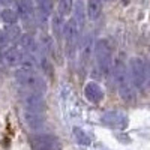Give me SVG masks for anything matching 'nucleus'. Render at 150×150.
<instances>
[{
	"label": "nucleus",
	"instance_id": "nucleus-18",
	"mask_svg": "<svg viewBox=\"0 0 150 150\" xmlns=\"http://www.w3.org/2000/svg\"><path fill=\"white\" fill-rule=\"evenodd\" d=\"M81 44H80V54H81V59L84 62H87L90 59L92 53H93V39H92V35H86L83 39H80Z\"/></svg>",
	"mask_w": 150,
	"mask_h": 150
},
{
	"label": "nucleus",
	"instance_id": "nucleus-27",
	"mask_svg": "<svg viewBox=\"0 0 150 150\" xmlns=\"http://www.w3.org/2000/svg\"><path fill=\"white\" fill-rule=\"evenodd\" d=\"M102 2H111V0H102Z\"/></svg>",
	"mask_w": 150,
	"mask_h": 150
},
{
	"label": "nucleus",
	"instance_id": "nucleus-8",
	"mask_svg": "<svg viewBox=\"0 0 150 150\" xmlns=\"http://www.w3.org/2000/svg\"><path fill=\"white\" fill-rule=\"evenodd\" d=\"M35 17L39 24H47L54 12L53 0H35Z\"/></svg>",
	"mask_w": 150,
	"mask_h": 150
},
{
	"label": "nucleus",
	"instance_id": "nucleus-7",
	"mask_svg": "<svg viewBox=\"0 0 150 150\" xmlns=\"http://www.w3.org/2000/svg\"><path fill=\"white\" fill-rule=\"evenodd\" d=\"M23 104L26 108L33 110V111L44 112L47 110V104H45V99L42 98V93L35 92V90H29L27 93L23 95Z\"/></svg>",
	"mask_w": 150,
	"mask_h": 150
},
{
	"label": "nucleus",
	"instance_id": "nucleus-26",
	"mask_svg": "<svg viewBox=\"0 0 150 150\" xmlns=\"http://www.w3.org/2000/svg\"><path fill=\"white\" fill-rule=\"evenodd\" d=\"M150 77V63H149V68H147V78Z\"/></svg>",
	"mask_w": 150,
	"mask_h": 150
},
{
	"label": "nucleus",
	"instance_id": "nucleus-12",
	"mask_svg": "<svg viewBox=\"0 0 150 150\" xmlns=\"http://www.w3.org/2000/svg\"><path fill=\"white\" fill-rule=\"evenodd\" d=\"M14 6L21 20L29 21L35 17V0H15Z\"/></svg>",
	"mask_w": 150,
	"mask_h": 150
},
{
	"label": "nucleus",
	"instance_id": "nucleus-4",
	"mask_svg": "<svg viewBox=\"0 0 150 150\" xmlns=\"http://www.w3.org/2000/svg\"><path fill=\"white\" fill-rule=\"evenodd\" d=\"M80 24L75 21V18H68L65 20V26H63V39H65V45H66V53L68 56H72L77 45L80 44Z\"/></svg>",
	"mask_w": 150,
	"mask_h": 150
},
{
	"label": "nucleus",
	"instance_id": "nucleus-10",
	"mask_svg": "<svg viewBox=\"0 0 150 150\" xmlns=\"http://www.w3.org/2000/svg\"><path fill=\"white\" fill-rule=\"evenodd\" d=\"M21 114H23L24 123H26L27 128L32 129V131H39V129L44 126V123H45L44 112L33 111V110H29V108H24Z\"/></svg>",
	"mask_w": 150,
	"mask_h": 150
},
{
	"label": "nucleus",
	"instance_id": "nucleus-22",
	"mask_svg": "<svg viewBox=\"0 0 150 150\" xmlns=\"http://www.w3.org/2000/svg\"><path fill=\"white\" fill-rule=\"evenodd\" d=\"M39 47H41V50H42V53L51 54V53H53V48H54L53 38L50 36V35H42L41 39H39Z\"/></svg>",
	"mask_w": 150,
	"mask_h": 150
},
{
	"label": "nucleus",
	"instance_id": "nucleus-6",
	"mask_svg": "<svg viewBox=\"0 0 150 150\" xmlns=\"http://www.w3.org/2000/svg\"><path fill=\"white\" fill-rule=\"evenodd\" d=\"M101 120L104 125H107L110 128H114V129H125L129 123L128 116L120 111H107L102 114Z\"/></svg>",
	"mask_w": 150,
	"mask_h": 150
},
{
	"label": "nucleus",
	"instance_id": "nucleus-5",
	"mask_svg": "<svg viewBox=\"0 0 150 150\" xmlns=\"http://www.w3.org/2000/svg\"><path fill=\"white\" fill-rule=\"evenodd\" d=\"M129 75L135 89H144L147 83V68L140 57H132L129 60Z\"/></svg>",
	"mask_w": 150,
	"mask_h": 150
},
{
	"label": "nucleus",
	"instance_id": "nucleus-1",
	"mask_svg": "<svg viewBox=\"0 0 150 150\" xmlns=\"http://www.w3.org/2000/svg\"><path fill=\"white\" fill-rule=\"evenodd\" d=\"M112 77H114L120 98L125 102H132L135 99V86L132 84L129 69L122 60H116L112 65Z\"/></svg>",
	"mask_w": 150,
	"mask_h": 150
},
{
	"label": "nucleus",
	"instance_id": "nucleus-25",
	"mask_svg": "<svg viewBox=\"0 0 150 150\" xmlns=\"http://www.w3.org/2000/svg\"><path fill=\"white\" fill-rule=\"evenodd\" d=\"M8 44V41H6V36H5V32L0 29V47H3V45H6Z\"/></svg>",
	"mask_w": 150,
	"mask_h": 150
},
{
	"label": "nucleus",
	"instance_id": "nucleus-14",
	"mask_svg": "<svg viewBox=\"0 0 150 150\" xmlns=\"http://www.w3.org/2000/svg\"><path fill=\"white\" fill-rule=\"evenodd\" d=\"M50 23H51V30L54 39H60L63 38V26H65V17L60 12H53V15L50 17Z\"/></svg>",
	"mask_w": 150,
	"mask_h": 150
},
{
	"label": "nucleus",
	"instance_id": "nucleus-24",
	"mask_svg": "<svg viewBox=\"0 0 150 150\" xmlns=\"http://www.w3.org/2000/svg\"><path fill=\"white\" fill-rule=\"evenodd\" d=\"M15 3V0H0V6L2 8H8V6H12Z\"/></svg>",
	"mask_w": 150,
	"mask_h": 150
},
{
	"label": "nucleus",
	"instance_id": "nucleus-2",
	"mask_svg": "<svg viewBox=\"0 0 150 150\" xmlns=\"http://www.w3.org/2000/svg\"><path fill=\"white\" fill-rule=\"evenodd\" d=\"M93 53L96 59V65L104 75H111L112 74V57H111V50L110 45L105 39H98L93 45Z\"/></svg>",
	"mask_w": 150,
	"mask_h": 150
},
{
	"label": "nucleus",
	"instance_id": "nucleus-9",
	"mask_svg": "<svg viewBox=\"0 0 150 150\" xmlns=\"http://www.w3.org/2000/svg\"><path fill=\"white\" fill-rule=\"evenodd\" d=\"M32 150H54L57 138L50 134H35L30 138Z\"/></svg>",
	"mask_w": 150,
	"mask_h": 150
},
{
	"label": "nucleus",
	"instance_id": "nucleus-19",
	"mask_svg": "<svg viewBox=\"0 0 150 150\" xmlns=\"http://www.w3.org/2000/svg\"><path fill=\"white\" fill-rule=\"evenodd\" d=\"M0 20H2L5 24H17L20 21V15L18 12L15 11V8H3L0 11Z\"/></svg>",
	"mask_w": 150,
	"mask_h": 150
},
{
	"label": "nucleus",
	"instance_id": "nucleus-20",
	"mask_svg": "<svg viewBox=\"0 0 150 150\" xmlns=\"http://www.w3.org/2000/svg\"><path fill=\"white\" fill-rule=\"evenodd\" d=\"M23 51V50H21ZM21 66L23 68H27V69H32V71H36L39 68V57L32 54V53H27V51H23V56H21Z\"/></svg>",
	"mask_w": 150,
	"mask_h": 150
},
{
	"label": "nucleus",
	"instance_id": "nucleus-17",
	"mask_svg": "<svg viewBox=\"0 0 150 150\" xmlns=\"http://www.w3.org/2000/svg\"><path fill=\"white\" fill-rule=\"evenodd\" d=\"M3 32H5V36H6V41L9 44H18L20 38L23 35V30L18 24H6Z\"/></svg>",
	"mask_w": 150,
	"mask_h": 150
},
{
	"label": "nucleus",
	"instance_id": "nucleus-23",
	"mask_svg": "<svg viewBox=\"0 0 150 150\" xmlns=\"http://www.w3.org/2000/svg\"><path fill=\"white\" fill-rule=\"evenodd\" d=\"M72 6H74V0H57V11L65 18L69 17V14H72Z\"/></svg>",
	"mask_w": 150,
	"mask_h": 150
},
{
	"label": "nucleus",
	"instance_id": "nucleus-15",
	"mask_svg": "<svg viewBox=\"0 0 150 150\" xmlns=\"http://www.w3.org/2000/svg\"><path fill=\"white\" fill-rule=\"evenodd\" d=\"M102 0H86V11L87 18L90 21H96L102 15Z\"/></svg>",
	"mask_w": 150,
	"mask_h": 150
},
{
	"label": "nucleus",
	"instance_id": "nucleus-16",
	"mask_svg": "<svg viewBox=\"0 0 150 150\" xmlns=\"http://www.w3.org/2000/svg\"><path fill=\"white\" fill-rule=\"evenodd\" d=\"M72 17L80 24V27L84 24L87 18V11H86V0H74L72 6Z\"/></svg>",
	"mask_w": 150,
	"mask_h": 150
},
{
	"label": "nucleus",
	"instance_id": "nucleus-3",
	"mask_svg": "<svg viewBox=\"0 0 150 150\" xmlns=\"http://www.w3.org/2000/svg\"><path fill=\"white\" fill-rule=\"evenodd\" d=\"M15 80L18 84H21L23 87H27L29 90H35V92H39L44 93L47 90V86L44 83V80L36 74V71L27 69V68H18L15 71Z\"/></svg>",
	"mask_w": 150,
	"mask_h": 150
},
{
	"label": "nucleus",
	"instance_id": "nucleus-11",
	"mask_svg": "<svg viewBox=\"0 0 150 150\" xmlns=\"http://www.w3.org/2000/svg\"><path fill=\"white\" fill-rule=\"evenodd\" d=\"M84 98L92 104H99L104 99V90L96 81H89L84 86Z\"/></svg>",
	"mask_w": 150,
	"mask_h": 150
},
{
	"label": "nucleus",
	"instance_id": "nucleus-13",
	"mask_svg": "<svg viewBox=\"0 0 150 150\" xmlns=\"http://www.w3.org/2000/svg\"><path fill=\"white\" fill-rule=\"evenodd\" d=\"M21 56H23V51L20 50V47H8L6 50H3L2 53V60L5 62L6 66H18L21 65Z\"/></svg>",
	"mask_w": 150,
	"mask_h": 150
},
{
	"label": "nucleus",
	"instance_id": "nucleus-21",
	"mask_svg": "<svg viewBox=\"0 0 150 150\" xmlns=\"http://www.w3.org/2000/svg\"><path fill=\"white\" fill-rule=\"evenodd\" d=\"M72 131H74L75 140H77V143H78L80 146H90L92 140H90V137L87 135V132H86L84 129H81V128H78V126H75Z\"/></svg>",
	"mask_w": 150,
	"mask_h": 150
}]
</instances>
